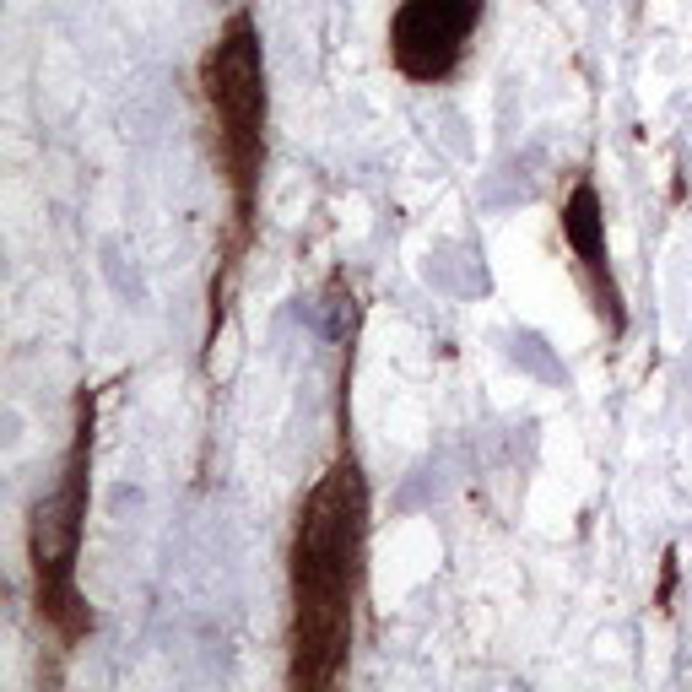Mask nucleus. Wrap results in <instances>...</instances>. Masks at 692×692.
<instances>
[{
  "instance_id": "nucleus-1",
  "label": "nucleus",
  "mask_w": 692,
  "mask_h": 692,
  "mask_svg": "<svg viewBox=\"0 0 692 692\" xmlns=\"http://www.w3.org/2000/svg\"><path fill=\"white\" fill-rule=\"evenodd\" d=\"M368 482L352 449L325 465L309 487L292 525L287 552V590H292V628H287V682L319 692L341 676L352 655L357 595L368 574Z\"/></svg>"
},
{
  "instance_id": "nucleus-2",
  "label": "nucleus",
  "mask_w": 692,
  "mask_h": 692,
  "mask_svg": "<svg viewBox=\"0 0 692 692\" xmlns=\"http://www.w3.org/2000/svg\"><path fill=\"white\" fill-rule=\"evenodd\" d=\"M201 92L211 109V136H217V163L233 190V249L249 244L255 228V195L265 168V65H260V33L255 17L238 11L222 28V38L201 60Z\"/></svg>"
},
{
  "instance_id": "nucleus-3",
  "label": "nucleus",
  "mask_w": 692,
  "mask_h": 692,
  "mask_svg": "<svg viewBox=\"0 0 692 692\" xmlns=\"http://www.w3.org/2000/svg\"><path fill=\"white\" fill-rule=\"evenodd\" d=\"M87 465H92V395H82L76 411V438L65 455L60 487L33 509L28 525V557H33V595L38 617L60 633V644H76L92 617L76 595V552H82V519H87Z\"/></svg>"
},
{
  "instance_id": "nucleus-4",
  "label": "nucleus",
  "mask_w": 692,
  "mask_h": 692,
  "mask_svg": "<svg viewBox=\"0 0 692 692\" xmlns=\"http://www.w3.org/2000/svg\"><path fill=\"white\" fill-rule=\"evenodd\" d=\"M487 0H401L390 17V60L406 82L438 87L460 71Z\"/></svg>"
},
{
  "instance_id": "nucleus-5",
  "label": "nucleus",
  "mask_w": 692,
  "mask_h": 692,
  "mask_svg": "<svg viewBox=\"0 0 692 692\" xmlns=\"http://www.w3.org/2000/svg\"><path fill=\"white\" fill-rule=\"evenodd\" d=\"M563 233L574 244V255L590 276L595 298H601V314H611V330H622V298H617V282H611V265H606V222H601V195H595L590 179L574 184L563 206Z\"/></svg>"
}]
</instances>
